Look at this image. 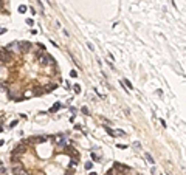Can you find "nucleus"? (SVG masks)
Returning <instances> with one entry per match:
<instances>
[{
    "mask_svg": "<svg viewBox=\"0 0 186 175\" xmlns=\"http://www.w3.org/2000/svg\"><path fill=\"white\" fill-rule=\"evenodd\" d=\"M112 169L115 170L118 175H126L127 172H130V167L126 166V164H123V163H118V161L113 163V167H112Z\"/></svg>",
    "mask_w": 186,
    "mask_h": 175,
    "instance_id": "1",
    "label": "nucleus"
},
{
    "mask_svg": "<svg viewBox=\"0 0 186 175\" xmlns=\"http://www.w3.org/2000/svg\"><path fill=\"white\" fill-rule=\"evenodd\" d=\"M26 150H28V144H26L25 139H22V141L19 143V146H16V147L13 149L11 155H16V157H17V155H24Z\"/></svg>",
    "mask_w": 186,
    "mask_h": 175,
    "instance_id": "2",
    "label": "nucleus"
},
{
    "mask_svg": "<svg viewBox=\"0 0 186 175\" xmlns=\"http://www.w3.org/2000/svg\"><path fill=\"white\" fill-rule=\"evenodd\" d=\"M13 60H14L13 53H9L8 50H5V48L0 50V62H2V64H11Z\"/></svg>",
    "mask_w": 186,
    "mask_h": 175,
    "instance_id": "3",
    "label": "nucleus"
},
{
    "mask_svg": "<svg viewBox=\"0 0 186 175\" xmlns=\"http://www.w3.org/2000/svg\"><path fill=\"white\" fill-rule=\"evenodd\" d=\"M59 154H64V155H68V157H71V158H79V152L76 150V149H75V147L73 146H71V144H70V146H65V147H64V149L62 150H60L59 152Z\"/></svg>",
    "mask_w": 186,
    "mask_h": 175,
    "instance_id": "4",
    "label": "nucleus"
},
{
    "mask_svg": "<svg viewBox=\"0 0 186 175\" xmlns=\"http://www.w3.org/2000/svg\"><path fill=\"white\" fill-rule=\"evenodd\" d=\"M26 144H31V146H36V144H40V143H45L47 141V136L45 135H39V136H30V138L25 139Z\"/></svg>",
    "mask_w": 186,
    "mask_h": 175,
    "instance_id": "5",
    "label": "nucleus"
},
{
    "mask_svg": "<svg viewBox=\"0 0 186 175\" xmlns=\"http://www.w3.org/2000/svg\"><path fill=\"white\" fill-rule=\"evenodd\" d=\"M31 42H28V40H20L19 42V53H28V51H31Z\"/></svg>",
    "mask_w": 186,
    "mask_h": 175,
    "instance_id": "6",
    "label": "nucleus"
},
{
    "mask_svg": "<svg viewBox=\"0 0 186 175\" xmlns=\"http://www.w3.org/2000/svg\"><path fill=\"white\" fill-rule=\"evenodd\" d=\"M50 58H51V56L48 54V53H44V54L40 56L39 59H37V62H39V65L48 67V65H50Z\"/></svg>",
    "mask_w": 186,
    "mask_h": 175,
    "instance_id": "7",
    "label": "nucleus"
},
{
    "mask_svg": "<svg viewBox=\"0 0 186 175\" xmlns=\"http://www.w3.org/2000/svg\"><path fill=\"white\" fill-rule=\"evenodd\" d=\"M54 90H58V84H54V82H51V84H48L47 87H44V93H53Z\"/></svg>",
    "mask_w": 186,
    "mask_h": 175,
    "instance_id": "8",
    "label": "nucleus"
},
{
    "mask_svg": "<svg viewBox=\"0 0 186 175\" xmlns=\"http://www.w3.org/2000/svg\"><path fill=\"white\" fill-rule=\"evenodd\" d=\"M34 92L31 93V95H34V96H42V95H44V87H39V85H37V87H34Z\"/></svg>",
    "mask_w": 186,
    "mask_h": 175,
    "instance_id": "9",
    "label": "nucleus"
},
{
    "mask_svg": "<svg viewBox=\"0 0 186 175\" xmlns=\"http://www.w3.org/2000/svg\"><path fill=\"white\" fill-rule=\"evenodd\" d=\"M20 170H24V164H22V163H17V164L13 167V174L17 175L19 172H20Z\"/></svg>",
    "mask_w": 186,
    "mask_h": 175,
    "instance_id": "10",
    "label": "nucleus"
},
{
    "mask_svg": "<svg viewBox=\"0 0 186 175\" xmlns=\"http://www.w3.org/2000/svg\"><path fill=\"white\" fill-rule=\"evenodd\" d=\"M60 107H62V105H60L59 102H58V104H54V105H53V107L50 109V112H51V113H56V112H58V110H59Z\"/></svg>",
    "mask_w": 186,
    "mask_h": 175,
    "instance_id": "11",
    "label": "nucleus"
},
{
    "mask_svg": "<svg viewBox=\"0 0 186 175\" xmlns=\"http://www.w3.org/2000/svg\"><path fill=\"white\" fill-rule=\"evenodd\" d=\"M144 157H146V160L150 163V164H155V161H154V158H152V155H150V154H147V152H146V154H144Z\"/></svg>",
    "mask_w": 186,
    "mask_h": 175,
    "instance_id": "12",
    "label": "nucleus"
},
{
    "mask_svg": "<svg viewBox=\"0 0 186 175\" xmlns=\"http://www.w3.org/2000/svg\"><path fill=\"white\" fill-rule=\"evenodd\" d=\"M123 85H126L129 90H132V89H134V87H132V84H130V81H127V79H124V81H123Z\"/></svg>",
    "mask_w": 186,
    "mask_h": 175,
    "instance_id": "13",
    "label": "nucleus"
},
{
    "mask_svg": "<svg viewBox=\"0 0 186 175\" xmlns=\"http://www.w3.org/2000/svg\"><path fill=\"white\" fill-rule=\"evenodd\" d=\"M26 9H28V8H26L25 5H20V6H19V13H20V14H25Z\"/></svg>",
    "mask_w": 186,
    "mask_h": 175,
    "instance_id": "14",
    "label": "nucleus"
},
{
    "mask_svg": "<svg viewBox=\"0 0 186 175\" xmlns=\"http://www.w3.org/2000/svg\"><path fill=\"white\" fill-rule=\"evenodd\" d=\"M73 92L76 93V95L81 93V85H78V84H76V85H73Z\"/></svg>",
    "mask_w": 186,
    "mask_h": 175,
    "instance_id": "15",
    "label": "nucleus"
},
{
    "mask_svg": "<svg viewBox=\"0 0 186 175\" xmlns=\"http://www.w3.org/2000/svg\"><path fill=\"white\" fill-rule=\"evenodd\" d=\"M84 167H85L87 170H90V169H92V167H93V163H92V161H87L85 164H84Z\"/></svg>",
    "mask_w": 186,
    "mask_h": 175,
    "instance_id": "16",
    "label": "nucleus"
},
{
    "mask_svg": "<svg viewBox=\"0 0 186 175\" xmlns=\"http://www.w3.org/2000/svg\"><path fill=\"white\" fill-rule=\"evenodd\" d=\"M42 54H44V51H40V50H36V51H34V58H37V59H39Z\"/></svg>",
    "mask_w": 186,
    "mask_h": 175,
    "instance_id": "17",
    "label": "nucleus"
},
{
    "mask_svg": "<svg viewBox=\"0 0 186 175\" xmlns=\"http://www.w3.org/2000/svg\"><path fill=\"white\" fill-rule=\"evenodd\" d=\"M3 174H6V167L3 166V163H0V175H3Z\"/></svg>",
    "mask_w": 186,
    "mask_h": 175,
    "instance_id": "18",
    "label": "nucleus"
},
{
    "mask_svg": "<svg viewBox=\"0 0 186 175\" xmlns=\"http://www.w3.org/2000/svg\"><path fill=\"white\" fill-rule=\"evenodd\" d=\"M11 161H13L14 164H17V163H20V161H19V157H16V155H11Z\"/></svg>",
    "mask_w": 186,
    "mask_h": 175,
    "instance_id": "19",
    "label": "nucleus"
},
{
    "mask_svg": "<svg viewBox=\"0 0 186 175\" xmlns=\"http://www.w3.org/2000/svg\"><path fill=\"white\" fill-rule=\"evenodd\" d=\"M70 166H71V167H76V166H78V160H76V158H71Z\"/></svg>",
    "mask_w": 186,
    "mask_h": 175,
    "instance_id": "20",
    "label": "nucleus"
},
{
    "mask_svg": "<svg viewBox=\"0 0 186 175\" xmlns=\"http://www.w3.org/2000/svg\"><path fill=\"white\" fill-rule=\"evenodd\" d=\"M104 129H105V132H107V133H109L110 136H115V132H113L110 127H104Z\"/></svg>",
    "mask_w": 186,
    "mask_h": 175,
    "instance_id": "21",
    "label": "nucleus"
},
{
    "mask_svg": "<svg viewBox=\"0 0 186 175\" xmlns=\"http://www.w3.org/2000/svg\"><path fill=\"white\" fill-rule=\"evenodd\" d=\"M81 112L84 113V115H89V113H90V112H89V109H87L85 105H84V107H81Z\"/></svg>",
    "mask_w": 186,
    "mask_h": 175,
    "instance_id": "22",
    "label": "nucleus"
},
{
    "mask_svg": "<svg viewBox=\"0 0 186 175\" xmlns=\"http://www.w3.org/2000/svg\"><path fill=\"white\" fill-rule=\"evenodd\" d=\"M26 25L33 26V25H34V20H33V19H26Z\"/></svg>",
    "mask_w": 186,
    "mask_h": 175,
    "instance_id": "23",
    "label": "nucleus"
},
{
    "mask_svg": "<svg viewBox=\"0 0 186 175\" xmlns=\"http://www.w3.org/2000/svg\"><path fill=\"white\" fill-rule=\"evenodd\" d=\"M92 160H95V161H98V160H99V157H98L96 154H93V152H92Z\"/></svg>",
    "mask_w": 186,
    "mask_h": 175,
    "instance_id": "24",
    "label": "nucleus"
},
{
    "mask_svg": "<svg viewBox=\"0 0 186 175\" xmlns=\"http://www.w3.org/2000/svg\"><path fill=\"white\" fill-rule=\"evenodd\" d=\"M70 76H71V78H76V76H78V73H76V71H75V70H71V71H70Z\"/></svg>",
    "mask_w": 186,
    "mask_h": 175,
    "instance_id": "25",
    "label": "nucleus"
},
{
    "mask_svg": "<svg viewBox=\"0 0 186 175\" xmlns=\"http://www.w3.org/2000/svg\"><path fill=\"white\" fill-rule=\"evenodd\" d=\"M16 125H17V121H13V123L9 124V127H8V129H13V127H16Z\"/></svg>",
    "mask_w": 186,
    "mask_h": 175,
    "instance_id": "26",
    "label": "nucleus"
},
{
    "mask_svg": "<svg viewBox=\"0 0 186 175\" xmlns=\"http://www.w3.org/2000/svg\"><path fill=\"white\" fill-rule=\"evenodd\" d=\"M118 146V149H127V146H124V144H116Z\"/></svg>",
    "mask_w": 186,
    "mask_h": 175,
    "instance_id": "27",
    "label": "nucleus"
},
{
    "mask_svg": "<svg viewBox=\"0 0 186 175\" xmlns=\"http://www.w3.org/2000/svg\"><path fill=\"white\" fill-rule=\"evenodd\" d=\"M75 129H76V130H81L82 125H81V124H76V125H75Z\"/></svg>",
    "mask_w": 186,
    "mask_h": 175,
    "instance_id": "28",
    "label": "nucleus"
},
{
    "mask_svg": "<svg viewBox=\"0 0 186 175\" xmlns=\"http://www.w3.org/2000/svg\"><path fill=\"white\" fill-rule=\"evenodd\" d=\"M5 31H6L5 28H0V34H3V33H5Z\"/></svg>",
    "mask_w": 186,
    "mask_h": 175,
    "instance_id": "29",
    "label": "nucleus"
},
{
    "mask_svg": "<svg viewBox=\"0 0 186 175\" xmlns=\"http://www.w3.org/2000/svg\"><path fill=\"white\" fill-rule=\"evenodd\" d=\"M3 144H5V141H3V139H0V147H2Z\"/></svg>",
    "mask_w": 186,
    "mask_h": 175,
    "instance_id": "30",
    "label": "nucleus"
},
{
    "mask_svg": "<svg viewBox=\"0 0 186 175\" xmlns=\"http://www.w3.org/2000/svg\"><path fill=\"white\" fill-rule=\"evenodd\" d=\"M71 174H73V170H70V172H67L65 175H71Z\"/></svg>",
    "mask_w": 186,
    "mask_h": 175,
    "instance_id": "31",
    "label": "nucleus"
},
{
    "mask_svg": "<svg viewBox=\"0 0 186 175\" xmlns=\"http://www.w3.org/2000/svg\"><path fill=\"white\" fill-rule=\"evenodd\" d=\"M90 175H98L96 172H90Z\"/></svg>",
    "mask_w": 186,
    "mask_h": 175,
    "instance_id": "32",
    "label": "nucleus"
}]
</instances>
